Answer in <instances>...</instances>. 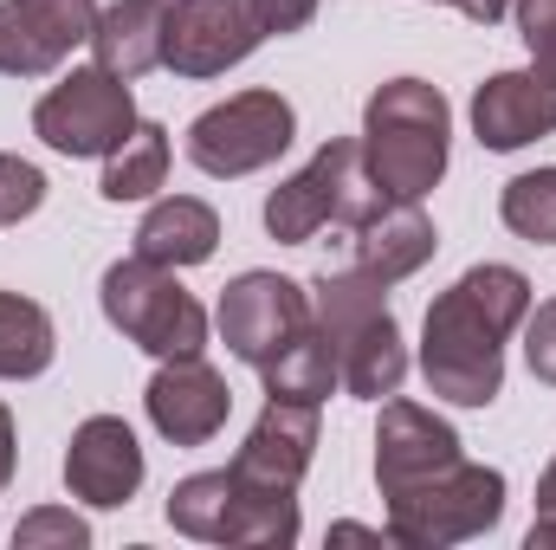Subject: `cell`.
<instances>
[{
  "label": "cell",
  "mask_w": 556,
  "mask_h": 550,
  "mask_svg": "<svg viewBox=\"0 0 556 550\" xmlns=\"http://www.w3.org/2000/svg\"><path fill=\"white\" fill-rule=\"evenodd\" d=\"M389 195L376 188L369 162H363V137H330L291 182H278L266 195V234L278 247H304L324 227H363Z\"/></svg>",
  "instance_id": "4"
},
{
  "label": "cell",
  "mask_w": 556,
  "mask_h": 550,
  "mask_svg": "<svg viewBox=\"0 0 556 550\" xmlns=\"http://www.w3.org/2000/svg\"><path fill=\"white\" fill-rule=\"evenodd\" d=\"M311 324V291L278 273H240L220 291V337L240 363L266 370L278 350Z\"/></svg>",
  "instance_id": "11"
},
{
  "label": "cell",
  "mask_w": 556,
  "mask_h": 550,
  "mask_svg": "<svg viewBox=\"0 0 556 550\" xmlns=\"http://www.w3.org/2000/svg\"><path fill=\"white\" fill-rule=\"evenodd\" d=\"M214 247H220V214H214L207 201H194V195L155 201L137 227V253L155 260V266H175V273L214 260Z\"/></svg>",
  "instance_id": "20"
},
{
  "label": "cell",
  "mask_w": 556,
  "mask_h": 550,
  "mask_svg": "<svg viewBox=\"0 0 556 550\" xmlns=\"http://www.w3.org/2000/svg\"><path fill=\"white\" fill-rule=\"evenodd\" d=\"M531 311V278L518 266L459 273L420 324V376L453 409H492L505 396V337Z\"/></svg>",
  "instance_id": "1"
},
{
  "label": "cell",
  "mask_w": 556,
  "mask_h": 550,
  "mask_svg": "<svg viewBox=\"0 0 556 550\" xmlns=\"http://www.w3.org/2000/svg\"><path fill=\"white\" fill-rule=\"evenodd\" d=\"M498 518H505V473L498 466H472V460H459L453 473L389 499V538L402 550L466 545V538H485Z\"/></svg>",
  "instance_id": "7"
},
{
  "label": "cell",
  "mask_w": 556,
  "mask_h": 550,
  "mask_svg": "<svg viewBox=\"0 0 556 550\" xmlns=\"http://www.w3.org/2000/svg\"><path fill=\"white\" fill-rule=\"evenodd\" d=\"M446 149H453V111H446L440 85L389 78L369 98V111H363V162H369V175H376V188L389 201L433 195V182L446 175Z\"/></svg>",
  "instance_id": "3"
},
{
  "label": "cell",
  "mask_w": 556,
  "mask_h": 550,
  "mask_svg": "<svg viewBox=\"0 0 556 550\" xmlns=\"http://www.w3.org/2000/svg\"><path fill=\"white\" fill-rule=\"evenodd\" d=\"M260 20H266V33H298L317 20V0H260Z\"/></svg>",
  "instance_id": "29"
},
{
  "label": "cell",
  "mask_w": 556,
  "mask_h": 550,
  "mask_svg": "<svg viewBox=\"0 0 556 550\" xmlns=\"http://www.w3.org/2000/svg\"><path fill=\"white\" fill-rule=\"evenodd\" d=\"M13 460H20V440H13V414L0 402V492H7V479H13Z\"/></svg>",
  "instance_id": "30"
},
{
  "label": "cell",
  "mask_w": 556,
  "mask_h": 550,
  "mask_svg": "<svg viewBox=\"0 0 556 550\" xmlns=\"http://www.w3.org/2000/svg\"><path fill=\"white\" fill-rule=\"evenodd\" d=\"M91 52H98L104 72L137 85L168 52V0H111L91 26Z\"/></svg>",
  "instance_id": "19"
},
{
  "label": "cell",
  "mask_w": 556,
  "mask_h": 550,
  "mask_svg": "<svg viewBox=\"0 0 556 550\" xmlns=\"http://www.w3.org/2000/svg\"><path fill=\"white\" fill-rule=\"evenodd\" d=\"M544 545H556V518H538L531 525V550H544Z\"/></svg>",
  "instance_id": "33"
},
{
  "label": "cell",
  "mask_w": 556,
  "mask_h": 550,
  "mask_svg": "<svg viewBox=\"0 0 556 550\" xmlns=\"http://www.w3.org/2000/svg\"><path fill=\"white\" fill-rule=\"evenodd\" d=\"M382 291L389 285H376L369 273H324L311 285V324L330 337L337 383L356 402H389L408 376V343Z\"/></svg>",
  "instance_id": "2"
},
{
  "label": "cell",
  "mask_w": 556,
  "mask_h": 550,
  "mask_svg": "<svg viewBox=\"0 0 556 550\" xmlns=\"http://www.w3.org/2000/svg\"><path fill=\"white\" fill-rule=\"evenodd\" d=\"M472 137L485 149H525L556 137V85L544 72H492L472 91Z\"/></svg>",
  "instance_id": "17"
},
{
  "label": "cell",
  "mask_w": 556,
  "mask_h": 550,
  "mask_svg": "<svg viewBox=\"0 0 556 550\" xmlns=\"http://www.w3.org/2000/svg\"><path fill=\"white\" fill-rule=\"evenodd\" d=\"M260 376H266V396H278V402H311V409H324V402H330V389H343V383H337L330 337H324L317 324H304V330L278 350Z\"/></svg>",
  "instance_id": "21"
},
{
  "label": "cell",
  "mask_w": 556,
  "mask_h": 550,
  "mask_svg": "<svg viewBox=\"0 0 556 550\" xmlns=\"http://www.w3.org/2000/svg\"><path fill=\"white\" fill-rule=\"evenodd\" d=\"M446 7H459L472 26H492V20H505V7H511V0H446Z\"/></svg>",
  "instance_id": "31"
},
{
  "label": "cell",
  "mask_w": 556,
  "mask_h": 550,
  "mask_svg": "<svg viewBox=\"0 0 556 550\" xmlns=\"http://www.w3.org/2000/svg\"><path fill=\"white\" fill-rule=\"evenodd\" d=\"M137 124L142 117L130 98V78H117L104 65H78L33 104V137L59 155H111Z\"/></svg>",
  "instance_id": "8"
},
{
  "label": "cell",
  "mask_w": 556,
  "mask_h": 550,
  "mask_svg": "<svg viewBox=\"0 0 556 550\" xmlns=\"http://www.w3.org/2000/svg\"><path fill=\"white\" fill-rule=\"evenodd\" d=\"M142 409H149V427H155L162 440H175V447H207V440L227 427V414H233V389H227V376H220L214 363L175 357V363H162V370L149 376Z\"/></svg>",
  "instance_id": "14"
},
{
  "label": "cell",
  "mask_w": 556,
  "mask_h": 550,
  "mask_svg": "<svg viewBox=\"0 0 556 550\" xmlns=\"http://www.w3.org/2000/svg\"><path fill=\"white\" fill-rule=\"evenodd\" d=\"M518 7V33L531 52V72H544L556 85V0H511Z\"/></svg>",
  "instance_id": "27"
},
{
  "label": "cell",
  "mask_w": 556,
  "mask_h": 550,
  "mask_svg": "<svg viewBox=\"0 0 556 550\" xmlns=\"http://www.w3.org/2000/svg\"><path fill=\"white\" fill-rule=\"evenodd\" d=\"M466 453H459V434L420 402H382V421H376V486L382 499H402L427 479L453 473Z\"/></svg>",
  "instance_id": "13"
},
{
  "label": "cell",
  "mask_w": 556,
  "mask_h": 550,
  "mask_svg": "<svg viewBox=\"0 0 556 550\" xmlns=\"http://www.w3.org/2000/svg\"><path fill=\"white\" fill-rule=\"evenodd\" d=\"M538 518H556V460L544 466V479H538Z\"/></svg>",
  "instance_id": "32"
},
{
  "label": "cell",
  "mask_w": 556,
  "mask_h": 550,
  "mask_svg": "<svg viewBox=\"0 0 556 550\" xmlns=\"http://www.w3.org/2000/svg\"><path fill=\"white\" fill-rule=\"evenodd\" d=\"M52 317L46 304L20 298V291H0V383H26V376H46L52 370Z\"/></svg>",
  "instance_id": "22"
},
{
  "label": "cell",
  "mask_w": 556,
  "mask_h": 550,
  "mask_svg": "<svg viewBox=\"0 0 556 550\" xmlns=\"http://www.w3.org/2000/svg\"><path fill=\"white\" fill-rule=\"evenodd\" d=\"M498 214L518 240L531 247H556V168H531V175H511L505 195H498Z\"/></svg>",
  "instance_id": "24"
},
{
  "label": "cell",
  "mask_w": 556,
  "mask_h": 550,
  "mask_svg": "<svg viewBox=\"0 0 556 550\" xmlns=\"http://www.w3.org/2000/svg\"><path fill=\"white\" fill-rule=\"evenodd\" d=\"M98 0H0V78H46L85 46Z\"/></svg>",
  "instance_id": "12"
},
{
  "label": "cell",
  "mask_w": 556,
  "mask_h": 550,
  "mask_svg": "<svg viewBox=\"0 0 556 550\" xmlns=\"http://www.w3.org/2000/svg\"><path fill=\"white\" fill-rule=\"evenodd\" d=\"M65 486H72V499H85L98 512L130 505L142 486V447H137V434H130V421L91 414L72 434V447H65Z\"/></svg>",
  "instance_id": "15"
},
{
  "label": "cell",
  "mask_w": 556,
  "mask_h": 550,
  "mask_svg": "<svg viewBox=\"0 0 556 550\" xmlns=\"http://www.w3.org/2000/svg\"><path fill=\"white\" fill-rule=\"evenodd\" d=\"M291 137H298V111L278 91H240L188 124V162L214 182H233V175L278 162Z\"/></svg>",
  "instance_id": "9"
},
{
  "label": "cell",
  "mask_w": 556,
  "mask_h": 550,
  "mask_svg": "<svg viewBox=\"0 0 556 550\" xmlns=\"http://www.w3.org/2000/svg\"><path fill=\"white\" fill-rule=\"evenodd\" d=\"M311 453H317V409L266 396V414L233 453V479L253 492H298V479L311 473Z\"/></svg>",
  "instance_id": "16"
},
{
  "label": "cell",
  "mask_w": 556,
  "mask_h": 550,
  "mask_svg": "<svg viewBox=\"0 0 556 550\" xmlns=\"http://www.w3.org/2000/svg\"><path fill=\"white\" fill-rule=\"evenodd\" d=\"M440 234L420 214V201H382L363 227H356V273H369L376 285H402L433 260Z\"/></svg>",
  "instance_id": "18"
},
{
  "label": "cell",
  "mask_w": 556,
  "mask_h": 550,
  "mask_svg": "<svg viewBox=\"0 0 556 550\" xmlns=\"http://www.w3.org/2000/svg\"><path fill=\"white\" fill-rule=\"evenodd\" d=\"M525 363L538 383L556 389V298H544L538 311H525Z\"/></svg>",
  "instance_id": "28"
},
{
  "label": "cell",
  "mask_w": 556,
  "mask_h": 550,
  "mask_svg": "<svg viewBox=\"0 0 556 550\" xmlns=\"http://www.w3.org/2000/svg\"><path fill=\"white\" fill-rule=\"evenodd\" d=\"M46 201V175L26 155H0V227H20L26 214H39Z\"/></svg>",
  "instance_id": "25"
},
{
  "label": "cell",
  "mask_w": 556,
  "mask_h": 550,
  "mask_svg": "<svg viewBox=\"0 0 556 550\" xmlns=\"http://www.w3.org/2000/svg\"><path fill=\"white\" fill-rule=\"evenodd\" d=\"M33 545H91V532H85V518H72V512H59V505H39V512H26L20 525H13V550H33Z\"/></svg>",
  "instance_id": "26"
},
{
  "label": "cell",
  "mask_w": 556,
  "mask_h": 550,
  "mask_svg": "<svg viewBox=\"0 0 556 550\" xmlns=\"http://www.w3.org/2000/svg\"><path fill=\"white\" fill-rule=\"evenodd\" d=\"M98 298H104V317L137 350H149L155 363H175V357H201L207 350V311L175 278V266H155V260L130 253V260H117L104 273Z\"/></svg>",
  "instance_id": "5"
},
{
  "label": "cell",
  "mask_w": 556,
  "mask_h": 550,
  "mask_svg": "<svg viewBox=\"0 0 556 550\" xmlns=\"http://www.w3.org/2000/svg\"><path fill=\"white\" fill-rule=\"evenodd\" d=\"M162 182H168V130H162V124H137L130 137L104 155L98 195H104V201H149Z\"/></svg>",
  "instance_id": "23"
},
{
  "label": "cell",
  "mask_w": 556,
  "mask_h": 550,
  "mask_svg": "<svg viewBox=\"0 0 556 550\" xmlns=\"http://www.w3.org/2000/svg\"><path fill=\"white\" fill-rule=\"evenodd\" d=\"M168 525L194 545H260L285 550L298 545V492H253L233 479V466L220 473H188L168 492Z\"/></svg>",
  "instance_id": "6"
},
{
  "label": "cell",
  "mask_w": 556,
  "mask_h": 550,
  "mask_svg": "<svg viewBox=\"0 0 556 550\" xmlns=\"http://www.w3.org/2000/svg\"><path fill=\"white\" fill-rule=\"evenodd\" d=\"M266 39L273 33L260 20V0H175L162 65L175 78H220L240 59H253Z\"/></svg>",
  "instance_id": "10"
}]
</instances>
